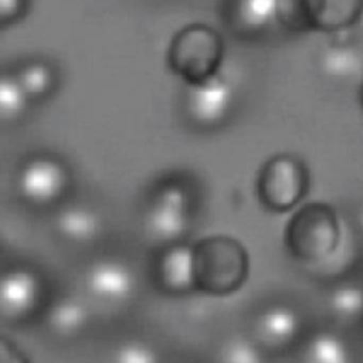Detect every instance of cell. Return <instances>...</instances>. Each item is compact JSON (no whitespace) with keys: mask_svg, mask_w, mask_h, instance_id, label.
I'll list each match as a JSON object with an SVG mask.
<instances>
[{"mask_svg":"<svg viewBox=\"0 0 363 363\" xmlns=\"http://www.w3.org/2000/svg\"><path fill=\"white\" fill-rule=\"evenodd\" d=\"M224 57L223 37L213 27L194 23L180 28L167 48V67L187 85L203 82L218 72Z\"/></svg>","mask_w":363,"mask_h":363,"instance_id":"cell-1","label":"cell"},{"mask_svg":"<svg viewBox=\"0 0 363 363\" xmlns=\"http://www.w3.org/2000/svg\"><path fill=\"white\" fill-rule=\"evenodd\" d=\"M193 251L196 284L206 292L225 295L242 284L248 258L244 247L233 237H206L194 245Z\"/></svg>","mask_w":363,"mask_h":363,"instance_id":"cell-2","label":"cell"},{"mask_svg":"<svg viewBox=\"0 0 363 363\" xmlns=\"http://www.w3.org/2000/svg\"><path fill=\"white\" fill-rule=\"evenodd\" d=\"M291 252L303 261H323L340 241V224L336 210L322 201L302 206L289 220L285 231Z\"/></svg>","mask_w":363,"mask_h":363,"instance_id":"cell-3","label":"cell"},{"mask_svg":"<svg viewBox=\"0 0 363 363\" xmlns=\"http://www.w3.org/2000/svg\"><path fill=\"white\" fill-rule=\"evenodd\" d=\"M363 0H277V23L295 33H335L359 23Z\"/></svg>","mask_w":363,"mask_h":363,"instance_id":"cell-4","label":"cell"},{"mask_svg":"<svg viewBox=\"0 0 363 363\" xmlns=\"http://www.w3.org/2000/svg\"><path fill=\"white\" fill-rule=\"evenodd\" d=\"M308 189V167L294 155L279 153L269 157L258 173L257 194L271 211L291 210L305 197Z\"/></svg>","mask_w":363,"mask_h":363,"instance_id":"cell-5","label":"cell"},{"mask_svg":"<svg viewBox=\"0 0 363 363\" xmlns=\"http://www.w3.org/2000/svg\"><path fill=\"white\" fill-rule=\"evenodd\" d=\"M190 213L191 197L189 191L177 183L163 184L147 204L143 218L146 234L160 242L176 241L187 231Z\"/></svg>","mask_w":363,"mask_h":363,"instance_id":"cell-6","label":"cell"},{"mask_svg":"<svg viewBox=\"0 0 363 363\" xmlns=\"http://www.w3.org/2000/svg\"><path fill=\"white\" fill-rule=\"evenodd\" d=\"M69 182V170L61 160L37 155L20 166L16 176V189L26 201L34 206H47L65 194Z\"/></svg>","mask_w":363,"mask_h":363,"instance_id":"cell-7","label":"cell"},{"mask_svg":"<svg viewBox=\"0 0 363 363\" xmlns=\"http://www.w3.org/2000/svg\"><path fill=\"white\" fill-rule=\"evenodd\" d=\"M233 102V85L218 72L203 82L187 85L186 109L190 119L200 126L221 123L228 116Z\"/></svg>","mask_w":363,"mask_h":363,"instance_id":"cell-8","label":"cell"},{"mask_svg":"<svg viewBox=\"0 0 363 363\" xmlns=\"http://www.w3.org/2000/svg\"><path fill=\"white\" fill-rule=\"evenodd\" d=\"M88 292L105 303L126 301L135 288L130 269L121 261L101 259L94 262L85 275Z\"/></svg>","mask_w":363,"mask_h":363,"instance_id":"cell-9","label":"cell"},{"mask_svg":"<svg viewBox=\"0 0 363 363\" xmlns=\"http://www.w3.org/2000/svg\"><path fill=\"white\" fill-rule=\"evenodd\" d=\"M40 296V284L30 271L11 269L3 275L0 284L1 313L20 318L30 312Z\"/></svg>","mask_w":363,"mask_h":363,"instance_id":"cell-10","label":"cell"},{"mask_svg":"<svg viewBox=\"0 0 363 363\" xmlns=\"http://www.w3.org/2000/svg\"><path fill=\"white\" fill-rule=\"evenodd\" d=\"M159 275L163 286L172 292H183L196 284L194 251L187 245H173L159 261Z\"/></svg>","mask_w":363,"mask_h":363,"instance_id":"cell-11","label":"cell"},{"mask_svg":"<svg viewBox=\"0 0 363 363\" xmlns=\"http://www.w3.org/2000/svg\"><path fill=\"white\" fill-rule=\"evenodd\" d=\"M277 0H231L227 9L233 30L254 34L277 21Z\"/></svg>","mask_w":363,"mask_h":363,"instance_id":"cell-12","label":"cell"},{"mask_svg":"<svg viewBox=\"0 0 363 363\" xmlns=\"http://www.w3.org/2000/svg\"><path fill=\"white\" fill-rule=\"evenodd\" d=\"M299 318L286 305H274L265 309L258 318V333L269 346L288 345L298 335Z\"/></svg>","mask_w":363,"mask_h":363,"instance_id":"cell-13","label":"cell"},{"mask_svg":"<svg viewBox=\"0 0 363 363\" xmlns=\"http://www.w3.org/2000/svg\"><path fill=\"white\" fill-rule=\"evenodd\" d=\"M61 235L74 242H88L94 240L99 230V217L84 206H69L62 208L55 220Z\"/></svg>","mask_w":363,"mask_h":363,"instance_id":"cell-14","label":"cell"},{"mask_svg":"<svg viewBox=\"0 0 363 363\" xmlns=\"http://www.w3.org/2000/svg\"><path fill=\"white\" fill-rule=\"evenodd\" d=\"M305 363H353V356L346 342L333 332L315 333L306 343Z\"/></svg>","mask_w":363,"mask_h":363,"instance_id":"cell-15","label":"cell"},{"mask_svg":"<svg viewBox=\"0 0 363 363\" xmlns=\"http://www.w3.org/2000/svg\"><path fill=\"white\" fill-rule=\"evenodd\" d=\"M14 77L30 101L41 99L50 95L57 79L54 69L43 61L23 64L14 72Z\"/></svg>","mask_w":363,"mask_h":363,"instance_id":"cell-16","label":"cell"},{"mask_svg":"<svg viewBox=\"0 0 363 363\" xmlns=\"http://www.w3.org/2000/svg\"><path fill=\"white\" fill-rule=\"evenodd\" d=\"M329 309L345 322H353L363 315V289L353 284L336 286L329 295Z\"/></svg>","mask_w":363,"mask_h":363,"instance_id":"cell-17","label":"cell"},{"mask_svg":"<svg viewBox=\"0 0 363 363\" xmlns=\"http://www.w3.org/2000/svg\"><path fill=\"white\" fill-rule=\"evenodd\" d=\"M30 99L24 94L23 88L17 82L14 74H4L0 81V116L6 122H13L18 119Z\"/></svg>","mask_w":363,"mask_h":363,"instance_id":"cell-18","label":"cell"},{"mask_svg":"<svg viewBox=\"0 0 363 363\" xmlns=\"http://www.w3.org/2000/svg\"><path fill=\"white\" fill-rule=\"evenodd\" d=\"M85 318L86 313L82 303L72 298H65L55 303L48 320L51 328L58 333L68 335L77 332L84 325Z\"/></svg>","mask_w":363,"mask_h":363,"instance_id":"cell-19","label":"cell"},{"mask_svg":"<svg viewBox=\"0 0 363 363\" xmlns=\"http://www.w3.org/2000/svg\"><path fill=\"white\" fill-rule=\"evenodd\" d=\"M221 363H261L257 347L242 337H234L225 342L220 356Z\"/></svg>","mask_w":363,"mask_h":363,"instance_id":"cell-20","label":"cell"},{"mask_svg":"<svg viewBox=\"0 0 363 363\" xmlns=\"http://www.w3.org/2000/svg\"><path fill=\"white\" fill-rule=\"evenodd\" d=\"M113 363H156V354L142 342H126L113 352Z\"/></svg>","mask_w":363,"mask_h":363,"instance_id":"cell-21","label":"cell"},{"mask_svg":"<svg viewBox=\"0 0 363 363\" xmlns=\"http://www.w3.org/2000/svg\"><path fill=\"white\" fill-rule=\"evenodd\" d=\"M26 0H0V18L3 24L14 23L24 13Z\"/></svg>","mask_w":363,"mask_h":363,"instance_id":"cell-22","label":"cell"},{"mask_svg":"<svg viewBox=\"0 0 363 363\" xmlns=\"http://www.w3.org/2000/svg\"><path fill=\"white\" fill-rule=\"evenodd\" d=\"M9 350H10V359H11V363H24V360H23L21 354H20L17 350H14V349H13V347H10V346H9ZM1 363H9V360H7V359H4V357L1 356Z\"/></svg>","mask_w":363,"mask_h":363,"instance_id":"cell-23","label":"cell"},{"mask_svg":"<svg viewBox=\"0 0 363 363\" xmlns=\"http://www.w3.org/2000/svg\"><path fill=\"white\" fill-rule=\"evenodd\" d=\"M357 99H359V104H360V106H362V109H363V81H362V84H360V86H359Z\"/></svg>","mask_w":363,"mask_h":363,"instance_id":"cell-24","label":"cell"}]
</instances>
